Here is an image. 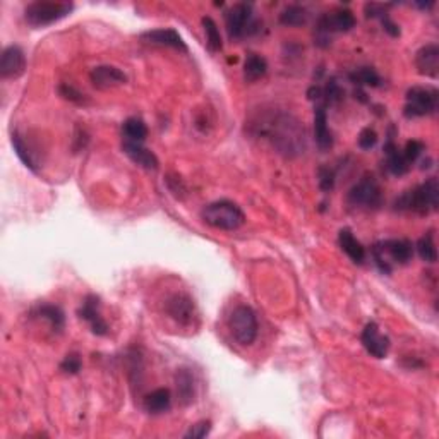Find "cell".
<instances>
[{"label": "cell", "mask_w": 439, "mask_h": 439, "mask_svg": "<svg viewBox=\"0 0 439 439\" xmlns=\"http://www.w3.org/2000/svg\"><path fill=\"white\" fill-rule=\"evenodd\" d=\"M261 136L273 142L274 148L287 156L301 155L306 149V133L297 119L288 113H272L254 124Z\"/></svg>", "instance_id": "1"}, {"label": "cell", "mask_w": 439, "mask_h": 439, "mask_svg": "<svg viewBox=\"0 0 439 439\" xmlns=\"http://www.w3.org/2000/svg\"><path fill=\"white\" fill-rule=\"evenodd\" d=\"M122 149L134 163L139 165V167L146 168V170H158V167H160L158 158H156V155L151 151V149L144 148L142 142L124 141Z\"/></svg>", "instance_id": "19"}, {"label": "cell", "mask_w": 439, "mask_h": 439, "mask_svg": "<svg viewBox=\"0 0 439 439\" xmlns=\"http://www.w3.org/2000/svg\"><path fill=\"white\" fill-rule=\"evenodd\" d=\"M229 326L233 338L240 345H251L258 336V317H256L254 310L249 306H244V304H240L232 310L229 317Z\"/></svg>", "instance_id": "7"}, {"label": "cell", "mask_w": 439, "mask_h": 439, "mask_svg": "<svg viewBox=\"0 0 439 439\" xmlns=\"http://www.w3.org/2000/svg\"><path fill=\"white\" fill-rule=\"evenodd\" d=\"M307 98H309L310 101L321 100V98H323V88L313 86L309 91H307Z\"/></svg>", "instance_id": "41"}, {"label": "cell", "mask_w": 439, "mask_h": 439, "mask_svg": "<svg viewBox=\"0 0 439 439\" xmlns=\"http://www.w3.org/2000/svg\"><path fill=\"white\" fill-rule=\"evenodd\" d=\"M356 26V16L349 9H338L326 13L320 17L314 31V43L321 49L331 45V36L335 33H347Z\"/></svg>", "instance_id": "5"}, {"label": "cell", "mask_w": 439, "mask_h": 439, "mask_svg": "<svg viewBox=\"0 0 439 439\" xmlns=\"http://www.w3.org/2000/svg\"><path fill=\"white\" fill-rule=\"evenodd\" d=\"M347 201L354 208L378 210L383 204V191L374 179L364 177L350 189L349 194H347Z\"/></svg>", "instance_id": "10"}, {"label": "cell", "mask_w": 439, "mask_h": 439, "mask_svg": "<svg viewBox=\"0 0 439 439\" xmlns=\"http://www.w3.org/2000/svg\"><path fill=\"white\" fill-rule=\"evenodd\" d=\"M90 79L98 90H108V88L127 83V76L113 65H98L91 71Z\"/></svg>", "instance_id": "16"}, {"label": "cell", "mask_w": 439, "mask_h": 439, "mask_svg": "<svg viewBox=\"0 0 439 439\" xmlns=\"http://www.w3.org/2000/svg\"><path fill=\"white\" fill-rule=\"evenodd\" d=\"M381 21H383L384 31H386L388 35H390V36H400V28H398V24L395 23V21H391L390 17H388V14H386V16L381 17Z\"/></svg>", "instance_id": "40"}, {"label": "cell", "mask_w": 439, "mask_h": 439, "mask_svg": "<svg viewBox=\"0 0 439 439\" xmlns=\"http://www.w3.org/2000/svg\"><path fill=\"white\" fill-rule=\"evenodd\" d=\"M72 9H74V3L36 0L24 9V19L29 26L45 28L67 17L72 13Z\"/></svg>", "instance_id": "6"}, {"label": "cell", "mask_w": 439, "mask_h": 439, "mask_svg": "<svg viewBox=\"0 0 439 439\" xmlns=\"http://www.w3.org/2000/svg\"><path fill=\"white\" fill-rule=\"evenodd\" d=\"M225 24L229 36L232 40H240L244 36L254 35L258 31V23L252 19L251 3L240 2L230 7L225 13Z\"/></svg>", "instance_id": "9"}, {"label": "cell", "mask_w": 439, "mask_h": 439, "mask_svg": "<svg viewBox=\"0 0 439 439\" xmlns=\"http://www.w3.org/2000/svg\"><path fill=\"white\" fill-rule=\"evenodd\" d=\"M417 254L420 256V259L426 263H436L438 261V249L434 244V233L433 230L427 232L426 235L420 237L419 242H417Z\"/></svg>", "instance_id": "31"}, {"label": "cell", "mask_w": 439, "mask_h": 439, "mask_svg": "<svg viewBox=\"0 0 439 439\" xmlns=\"http://www.w3.org/2000/svg\"><path fill=\"white\" fill-rule=\"evenodd\" d=\"M320 188L323 192H329L335 188V174L329 167L320 168Z\"/></svg>", "instance_id": "38"}, {"label": "cell", "mask_w": 439, "mask_h": 439, "mask_svg": "<svg viewBox=\"0 0 439 439\" xmlns=\"http://www.w3.org/2000/svg\"><path fill=\"white\" fill-rule=\"evenodd\" d=\"M307 21H309V13L306 7L297 6V3L285 7L280 14V23L283 26H304Z\"/></svg>", "instance_id": "27"}, {"label": "cell", "mask_w": 439, "mask_h": 439, "mask_svg": "<svg viewBox=\"0 0 439 439\" xmlns=\"http://www.w3.org/2000/svg\"><path fill=\"white\" fill-rule=\"evenodd\" d=\"M361 342L362 345H364V349L376 358H384L388 356V352H390V338L379 331L376 323L365 324L364 331H362L361 335Z\"/></svg>", "instance_id": "13"}, {"label": "cell", "mask_w": 439, "mask_h": 439, "mask_svg": "<svg viewBox=\"0 0 439 439\" xmlns=\"http://www.w3.org/2000/svg\"><path fill=\"white\" fill-rule=\"evenodd\" d=\"M357 142L361 149H372L376 146V142H378V134H376V131L371 129V127H365V129H362L361 134H358Z\"/></svg>", "instance_id": "35"}, {"label": "cell", "mask_w": 439, "mask_h": 439, "mask_svg": "<svg viewBox=\"0 0 439 439\" xmlns=\"http://www.w3.org/2000/svg\"><path fill=\"white\" fill-rule=\"evenodd\" d=\"M58 94H60L64 100L71 101V103H76V105L88 103V98L84 97L81 91L76 90L74 86H71V84H67V83H62L60 86H58Z\"/></svg>", "instance_id": "33"}, {"label": "cell", "mask_w": 439, "mask_h": 439, "mask_svg": "<svg viewBox=\"0 0 439 439\" xmlns=\"http://www.w3.org/2000/svg\"><path fill=\"white\" fill-rule=\"evenodd\" d=\"M203 28L204 33H206V47L211 53H218L222 52L223 49V43H222V35H220V29L218 24L211 19L210 16H204L203 17Z\"/></svg>", "instance_id": "28"}, {"label": "cell", "mask_w": 439, "mask_h": 439, "mask_svg": "<svg viewBox=\"0 0 439 439\" xmlns=\"http://www.w3.org/2000/svg\"><path fill=\"white\" fill-rule=\"evenodd\" d=\"M384 153H386V156H388V162H386L388 170H390L393 175L400 177V175H405L408 170H411V163L407 162L404 153L397 148V144H395L393 138L391 136L388 138L386 144H384Z\"/></svg>", "instance_id": "20"}, {"label": "cell", "mask_w": 439, "mask_h": 439, "mask_svg": "<svg viewBox=\"0 0 439 439\" xmlns=\"http://www.w3.org/2000/svg\"><path fill=\"white\" fill-rule=\"evenodd\" d=\"M424 149H426V144H424L422 141L412 139V141H408L407 144H405V149L401 153H404V156L407 158V162L412 165L420 155H422Z\"/></svg>", "instance_id": "34"}, {"label": "cell", "mask_w": 439, "mask_h": 439, "mask_svg": "<svg viewBox=\"0 0 439 439\" xmlns=\"http://www.w3.org/2000/svg\"><path fill=\"white\" fill-rule=\"evenodd\" d=\"M122 136L124 141H131V142H144V139L148 138V127L142 122L141 119H136V117H131L124 122L122 126Z\"/></svg>", "instance_id": "26"}, {"label": "cell", "mask_w": 439, "mask_h": 439, "mask_svg": "<svg viewBox=\"0 0 439 439\" xmlns=\"http://www.w3.org/2000/svg\"><path fill=\"white\" fill-rule=\"evenodd\" d=\"M36 314L45 317L55 331H62V329H64L65 316L64 310H62L60 307L52 306V304H42V306H38V309H36Z\"/></svg>", "instance_id": "29"}, {"label": "cell", "mask_w": 439, "mask_h": 439, "mask_svg": "<svg viewBox=\"0 0 439 439\" xmlns=\"http://www.w3.org/2000/svg\"><path fill=\"white\" fill-rule=\"evenodd\" d=\"M415 67L419 74L436 79L439 76V47L436 43L422 47L415 55Z\"/></svg>", "instance_id": "15"}, {"label": "cell", "mask_w": 439, "mask_h": 439, "mask_svg": "<svg viewBox=\"0 0 439 439\" xmlns=\"http://www.w3.org/2000/svg\"><path fill=\"white\" fill-rule=\"evenodd\" d=\"M165 313L172 317L174 321H177L182 326H189L196 320V306L194 301L189 297L188 294H172L170 297H167L165 301Z\"/></svg>", "instance_id": "11"}, {"label": "cell", "mask_w": 439, "mask_h": 439, "mask_svg": "<svg viewBox=\"0 0 439 439\" xmlns=\"http://www.w3.org/2000/svg\"><path fill=\"white\" fill-rule=\"evenodd\" d=\"M26 69V57L21 47H7L0 57V76L2 79H17L24 74Z\"/></svg>", "instance_id": "12"}, {"label": "cell", "mask_w": 439, "mask_h": 439, "mask_svg": "<svg viewBox=\"0 0 439 439\" xmlns=\"http://www.w3.org/2000/svg\"><path fill=\"white\" fill-rule=\"evenodd\" d=\"M175 386H177V397L182 405H191L194 401V376L189 369H179L175 374Z\"/></svg>", "instance_id": "23"}, {"label": "cell", "mask_w": 439, "mask_h": 439, "mask_svg": "<svg viewBox=\"0 0 439 439\" xmlns=\"http://www.w3.org/2000/svg\"><path fill=\"white\" fill-rule=\"evenodd\" d=\"M141 38L148 43H155V45L170 47V49L181 50V52H188V45H185L182 36L179 35L175 29H170V28L153 29V31L142 33Z\"/></svg>", "instance_id": "17"}, {"label": "cell", "mask_w": 439, "mask_h": 439, "mask_svg": "<svg viewBox=\"0 0 439 439\" xmlns=\"http://www.w3.org/2000/svg\"><path fill=\"white\" fill-rule=\"evenodd\" d=\"M211 431V422L210 420H201V422L194 424L191 429L184 434V438H192V439H201L206 438Z\"/></svg>", "instance_id": "36"}, {"label": "cell", "mask_w": 439, "mask_h": 439, "mask_svg": "<svg viewBox=\"0 0 439 439\" xmlns=\"http://www.w3.org/2000/svg\"><path fill=\"white\" fill-rule=\"evenodd\" d=\"M386 7H390V6H383V3H365V7H364L365 17L386 16Z\"/></svg>", "instance_id": "39"}, {"label": "cell", "mask_w": 439, "mask_h": 439, "mask_svg": "<svg viewBox=\"0 0 439 439\" xmlns=\"http://www.w3.org/2000/svg\"><path fill=\"white\" fill-rule=\"evenodd\" d=\"M314 138L321 151H329L333 148V134L328 127L326 105L321 103L314 108Z\"/></svg>", "instance_id": "18"}, {"label": "cell", "mask_w": 439, "mask_h": 439, "mask_svg": "<svg viewBox=\"0 0 439 439\" xmlns=\"http://www.w3.org/2000/svg\"><path fill=\"white\" fill-rule=\"evenodd\" d=\"M266 71H268V64H266V60L261 55H247L246 64H244V79L247 83H254L258 79H261L266 74Z\"/></svg>", "instance_id": "25"}, {"label": "cell", "mask_w": 439, "mask_h": 439, "mask_svg": "<svg viewBox=\"0 0 439 439\" xmlns=\"http://www.w3.org/2000/svg\"><path fill=\"white\" fill-rule=\"evenodd\" d=\"M342 98H343L342 86H340V83L336 81L335 78H331L323 90L324 105H335V103H338V101H342Z\"/></svg>", "instance_id": "32"}, {"label": "cell", "mask_w": 439, "mask_h": 439, "mask_svg": "<svg viewBox=\"0 0 439 439\" xmlns=\"http://www.w3.org/2000/svg\"><path fill=\"white\" fill-rule=\"evenodd\" d=\"M349 78L357 88H362V86L378 88L379 84H381V78H379V74L372 67L356 69L354 72H350Z\"/></svg>", "instance_id": "30"}, {"label": "cell", "mask_w": 439, "mask_h": 439, "mask_svg": "<svg viewBox=\"0 0 439 439\" xmlns=\"http://www.w3.org/2000/svg\"><path fill=\"white\" fill-rule=\"evenodd\" d=\"M81 357H79L78 354H71V356H67L62 361L60 369L64 372H67V374H78V372L81 371Z\"/></svg>", "instance_id": "37"}, {"label": "cell", "mask_w": 439, "mask_h": 439, "mask_svg": "<svg viewBox=\"0 0 439 439\" xmlns=\"http://www.w3.org/2000/svg\"><path fill=\"white\" fill-rule=\"evenodd\" d=\"M372 256H374L376 266L379 272L384 274H390L393 272L391 263L397 265H407L413 258V246L411 240L407 239H391L384 242L376 244L372 247Z\"/></svg>", "instance_id": "4"}, {"label": "cell", "mask_w": 439, "mask_h": 439, "mask_svg": "<svg viewBox=\"0 0 439 439\" xmlns=\"http://www.w3.org/2000/svg\"><path fill=\"white\" fill-rule=\"evenodd\" d=\"M338 244L342 251L352 259L356 265H362L365 259V249L361 242L354 237V233L349 229H342L338 232Z\"/></svg>", "instance_id": "21"}, {"label": "cell", "mask_w": 439, "mask_h": 439, "mask_svg": "<svg viewBox=\"0 0 439 439\" xmlns=\"http://www.w3.org/2000/svg\"><path fill=\"white\" fill-rule=\"evenodd\" d=\"M172 407V395L167 388H158L144 398V408L149 413H163Z\"/></svg>", "instance_id": "24"}, {"label": "cell", "mask_w": 439, "mask_h": 439, "mask_svg": "<svg viewBox=\"0 0 439 439\" xmlns=\"http://www.w3.org/2000/svg\"><path fill=\"white\" fill-rule=\"evenodd\" d=\"M13 146L16 155L19 156V160L23 162L31 172H38L40 168V160L36 158V151L31 144L26 141V138L21 136L19 133L13 134Z\"/></svg>", "instance_id": "22"}, {"label": "cell", "mask_w": 439, "mask_h": 439, "mask_svg": "<svg viewBox=\"0 0 439 439\" xmlns=\"http://www.w3.org/2000/svg\"><path fill=\"white\" fill-rule=\"evenodd\" d=\"M79 316L91 324V329H93L94 335L105 336L108 333V324L105 323V320L101 317L100 299H98L97 295H88V297L84 299L81 309H79Z\"/></svg>", "instance_id": "14"}, {"label": "cell", "mask_w": 439, "mask_h": 439, "mask_svg": "<svg viewBox=\"0 0 439 439\" xmlns=\"http://www.w3.org/2000/svg\"><path fill=\"white\" fill-rule=\"evenodd\" d=\"M201 218L206 225L226 232H233L246 223L244 211L232 201H217L208 204L201 211Z\"/></svg>", "instance_id": "3"}, {"label": "cell", "mask_w": 439, "mask_h": 439, "mask_svg": "<svg viewBox=\"0 0 439 439\" xmlns=\"http://www.w3.org/2000/svg\"><path fill=\"white\" fill-rule=\"evenodd\" d=\"M439 204V182L436 177H431L424 184L405 191L395 201L397 211H412L417 215H429L438 210Z\"/></svg>", "instance_id": "2"}, {"label": "cell", "mask_w": 439, "mask_h": 439, "mask_svg": "<svg viewBox=\"0 0 439 439\" xmlns=\"http://www.w3.org/2000/svg\"><path fill=\"white\" fill-rule=\"evenodd\" d=\"M438 108V91L434 88L415 86L407 91L405 98L404 115L407 119H417V117H426L436 112Z\"/></svg>", "instance_id": "8"}]
</instances>
